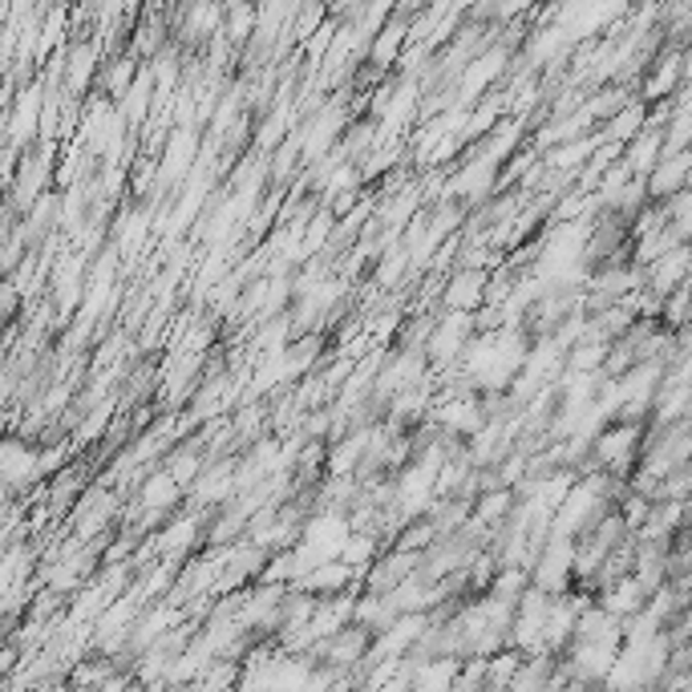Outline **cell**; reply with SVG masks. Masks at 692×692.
I'll return each instance as SVG.
<instances>
[{"label":"cell","mask_w":692,"mask_h":692,"mask_svg":"<svg viewBox=\"0 0 692 692\" xmlns=\"http://www.w3.org/2000/svg\"><path fill=\"white\" fill-rule=\"evenodd\" d=\"M486 271L478 268H462L450 276L446 292H442V304H446V312H474V308L486 300Z\"/></svg>","instance_id":"1"}]
</instances>
